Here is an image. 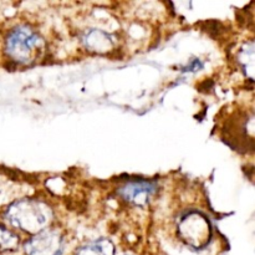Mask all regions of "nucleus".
<instances>
[{
    "instance_id": "nucleus-1",
    "label": "nucleus",
    "mask_w": 255,
    "mask_h": 255,
    "mask_svg": "<svg viewBox=\"0 0 255 255\" xmlns=\"http://www.w3.org/2000/svg\"><path fill=\"white\" fill-rule=\"evenodd\" d=\"M5 218L15 228L35 236L51 223L52 211L36 199H20L6 209Z\"/></svg>"
},
{
    "instance_id": "nucleus-2",
    "label": "nucleus",
    "mask_w": 255,
    "mask_h": 255,
    "mask_svg": "<svg viewBox=\"0 0 255 255\" xmlns=\"http://www.w3.org/2000/svg\"><path fill=\"white\" fill-rule=\"evenodd\" d=\"M42 49V39L30 27L17 26L6 37V52L14 61L29 64Z\"/></svg>"
},
{
    "instance_id": "nucleus-3",
    "label": "nucleus",
    "mask_w": 255,
    "mask_h": 255,
    "mask_svg": "<svg viewBox=\"0 0 255 255\" xmlns=\"http://www.w3.org/2000/svg\"><path fill=\"white\" fill-rule=\"evenodd\" d=\"M178 233L188 246L198 249L207 246L212 236L208 218L199 212H189L179 221Z\"/></svg>"
},
{
    "instance_id": "nucleus-4",
    "label": "nucleus",
    "mask_w": 255,
    "mask_h": 255,
    "mask_svg": "<svg viewBox=\"0 0 255 255\" xmlns=\"http://www.w3.org/2000/svg\"><path fill=\"white\" fill-rule=\"evenodd\" d=\"M24 251L26 255H62L64 238L59 232L45 229L25 242Z\"/></svg>"
},
{
    "instance_id": "nucleus-5",
    "label": "nucleus",
    "mask_w": 255,
    "mask_h": 255,
    "mask_svg": "<svg viewBox=\"0 0 255 255\" xmlns=\"http://www.w3.org/2000/svg\"><path fill=\"white\" fill-rule=\"evenodd\" d=\"M156 184L149 181H132L119 189V193L125 201L133 206L143 207L149 202L156 192Z\"/></svg>"
},
{
    "instance_id": "nucleus-6",
    "label": "nucleus",
    "mask_w": 255,
    "mask_h": 255,
    "mask_svg": "<svg viewBox=\"0 0 255 255\" xmlns=\"http://www.w3.org/2000/svg\"><path fill=\"white\" fill-rule=\"evenodd\" d=\"M115 247L107 239H99L96 242L81 247L75 255H114Z\"/></svg>"
},
{
    "instance_id": "nucleus-7",
    "label": "nucleus",
    "mask_w": 255,
    "mask_h": 255,
    "mask_svg": "<svg viewBox=\"0 0 255 255\" xmlns=\"http://www.w3.org/2000/svg\"><path fill=\"white\" fill-rule=\"evenodd\" d=\"M17 243H19V238L0 224V251L15 249Z\"/></svg>"
}]
</instances>
